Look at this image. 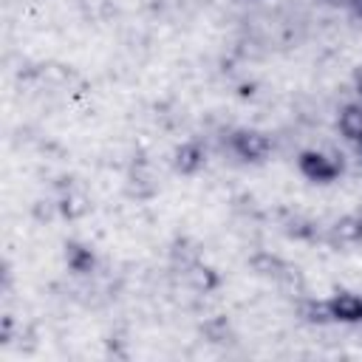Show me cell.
<instances>
[{
	"label": "cell",
	"instance_id": "obj_1",
	"mask_svg": "<svg viewBox=\"0 0 362 362\" xmlns=\"http://www.w3.org/2000/svg\"><path fill=\"white\" fill-rule=\"evenodd\" d=\"M226 141H229V150L246 164H263L274 150L272 139L255 127H235Z\"/></svg>",
	"mask_w": 362,
	"mask_h": 362
},
{
	"label": "cell",
	"instance_id": "obj_5",
	"mask_svg": "<svg viewBox=\"0 0 362 362\" xmlns=\"http://www.w3.org/2000/svg\"><path fill=\"white\" fill-rule=\"evenodd\" d=\"M62 257H65V266H68L74 274H90V272L96 269V252H93L88 243L68 240Z\"/></svg>",
	"mask_w": 362,
	"mask_h": 362
},
{
	"label": "cell",
	"instance_id": "obj_13",
	"mask_svg": "<svg viewBox=\"0 0 362 362\" xmlns=\"http://www.w3.org/2000/svg\"><path fill=\"white\" fill-rule=\"evenodd\" d=\"M351 147H354V153H356V158L362 161V136H359L356 141H351Z\"/></svg>",
	"mask_w": 362,
	"mask_h": 362
},
{
	"label": "cell",
	"instance_id": "obj_9",
	"mask_svg": "<svg viewBox=\"0 0 362 362\" xmlns=\"http://www.w3.org/2000/svg\"><path fill=\"white\" fill-rule=\"evenodd\" d=\"M249 266L255 269V274H260V277H274V280H280V277L288 272V266H286L277 255H269V252L255 255V257L249 260Z\"/></svg>",
	"mask_w": 362,
	"mask_h": 362
},
{
	"label": "cell",
	"instance_id": "obj_4",
	"mask_svg": "<svg viewBox=\"0 0 362 362\" xmlns=\"http://www.w3.org/2000/svg\"><path fill=\"white\" fill-rule=\"evenodd\" d=\"M204 164H206V150H204L201 141H184L173 153V170L184 178L198 175L204 170Z\"/></svg>",
	"mask_w": 362,
	"mask_h": 362
},
{
	"label": "cell",
	"instance_id": "obj_10",
	"mask_svg": "<svg viewBox=\"0 0 362 362\" xmlns=\"http://www.w3.org/2000/svg\"><path fill=\"white\" fill-rule=\"evenodd\" d=\"M297 314H300V320H305V322H311V325H328V322H331L328 303H325V300H317V297H305V300L297 305Z\"/></svg>",
	"mask_w": 362,
	"mask_h": 362
},
{
	"label": "cell",
	"instance_id": "obj_2",
	"mask_svg": "<svg viewBox=\"0 0 362 362\" xmlns=\"http://www.w3.org/2000/svg\"><path fill=\"white\" fill-rule=\"evenodd\" d=\"M297 170L311 184H334L342 175V161L322 150H303L297 156Z\"/></svg>",
	"mask_w": 362,
	"mask_h": 362
},
{
	"label": "cell",
	"instance_id": "obj_8",
	"mask_svg": "<svg viewBox=\"0 0 362 362\" xmlns=\"http://www.w3.org/2000/svg\"><path fill=\"white\" fill-rule=\"evenodd\" d=\"M187 277H189L192 288H198V291H204V294H209V291H215V288L221 286L218 272H215L212 266H204V263H192V266L187 269Z\"/></svg>",
	"mask_w": 362,
	"mask_h": 362
},
{
	"label": "cell",
	"instance_id": "obj_3",
	"mask_svg": "<svg viewBox=\"0 0 362 362\" xmlns=\"http://www.w3.org/2000/svg\"><path fill=\"white\" fill-rule=\"evenodd\" d=\"M331 322L339 325H362V294L356 291H334L325 297Z\"/></svg>",
	"mask_w": 362,
	"mask_h": 362
},
{
	"label": "cell",
	"instance_id": "obj_7",
	"mask_svg": "<svg viewBox=\"0 0 362 362\" xmlns=\"http://www.w3.org/2000/svg\"><path fill=\"white\" fill-rule=\"evenodd\" d=\"M334 238L342 240V243H362V212H351V215H342L334 226H331Z\"/></svg>",
	"mask_w": 362,
	"mask_h": 362
},
{
	"label": "cell",
	"instance_id": "obj_6",
	"mask_svg": "<svg viewBox=\"0 0 362 362\" xmlns=\"http://www.w3.org/2000/svg\"><path fill=\"white\" fill-rule=\"evenodd\" d=\"M337 127L345 141H356L362 136V102H348L337 116Z\"/></svg>",
	"mask_w": 362,
	"mask_h": 362
},
{
	"label": "cell",
	"instance_id": "obj_12",
	"mask_svg": "<svg viewBox=\"0 0 362 362\" xmlns=\"http://www.w3.org/2000/svg\"><path fill=\"white\" fill-rule=\"evenodd\" d=\"M354 88H356V93H359V99H362V68L354 71Z\"/></svg>",
	"mask_w": 362,
	"mask_h": 362
},
{
	"label": "cell",
	"instance_id": "obj_11",
	"mask_svg": "<svg viewBox=\"0 0 362 362\" xmlns=\"http://www.w3.org/2000/svg\"><path fill=\"white\" fill-rule=\"evenodd\" d=\"M345 8L351 11V17H354V20H359V23H362V0H345Z\"/></svg>",
	"mask_w": 362,
	"mask_h": 362
}]
</instances>
